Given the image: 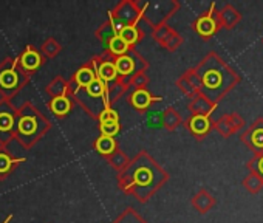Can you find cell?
<instances>
[{"instance_id": "6da1fadb", "label": "cell", "mask_w": 263, "mask_h": 223, "mask_svg": "<svg viewBox=\"0 0 263 223\" xmlns=\"http://www.w3.org/2000/svg\"><path fill=\"white\" fill-rule=\"evenodd\" d=\"M195 75L200 81L201 95L215 105L241 81L240 75L215 53H211L203 59L197 67Z\"/></svg>"}, {"instance_id": "7a4b0ae2", "label": "cell", "mask_w": 263, "mask_h": 223, "mask_svg": "<svg viewBox=\"0 0 263 223\" xmlns=\"http://www.w3.org/2000/svg\"><path fill=\"white\" fill-rule=\"evenodd\" d=\"M220 28H221V22H220V16H218L217 7H215V4H211L209 10L203 16H200L197 19V22H195V31L201 38L209 39L215 33H218Z\"/></svg>"}, {"instance_id": "3957f363", "label": "cell", "mask_w": 263, "mask_h": 223, "mask_svg": "<svg viewBox=\"0 0 263 223\" xmlns=\"http://www.w3.org/2000/svg\"><path fill=\"white\" fill-rule=\"evenodd\" d=\"M240 140L254 155H261L263 154V118L255 120L241 134Z\"/></svg>"}, {"instance_id": "277c9868", "label": "cell", "mask_w": 263, "mask_h": 223, "mask_svg": "<svg viewBox=\"0 0 263 223\" xmlns=\"http://www.w3.org/2000/svg\"><path fill=\"white\" fill-rule=\"evenodd\" d=\"M245 126V120L243 117H240L238 114H224L217 123H215V129L217 132L223 137V138H228L231 135H235L238 134Z\"/></svg>"}, {"instance_id": "5b68a950", "label": "cell", "mask_w": 263, "mask_h": 223, "mask_svg": "<svg viewBox=\"0 0 263 223\" xmlns=\"http://www.w3.org/2000/svg\"><path fill=\"white\" fill-rule=\"evenodd\" d=\"M212 126H214V123L211 121V115H194L187 123L189 131L197 138H204L211 132Z\"/></svg>"}, {"instance_id": "8992f818", "label": "cell", "mask_w": 263, "mask_h": 223, "mask_svg": "<svg viewBox=\"0 0 263 223\" xmlns=\"http://www.w3.org/2000/svg\"><path fill=\"white\" fill-rule=\"evenodd\" d=\"M220 16V22H221V28L231 30L235 25H238V22L241 21L240 13L232 7V5H224L221 11H218Z\"/></svg>"}, {"instance_id": "52a82bcc", "label": "cell", "mask_w": 263, "mask_h": 223, "mask_svg": "<svg viewBox=\"0 0 263 223\" xmlns=\"http://www.w3.org/2000/svg\"><path fill=\"white\" fill-rule=\"evenodd\" d=\"M95 75L98 79L104 81V82H108V81H113L116 78V68H115V64L113 62H104L101 67H98V64L95 62Z\"/></svg>"}, {"instance_id": "ba28073f", "label": "cell", "mask_w": 263, "mask_h": 223, "mask_svg": "<svg viewBox=\"0 0 263 223\" xmlns=\"http://www.w3.org/2000/svg\"><path fill=\"white\" fill-rule=\"evenodd\" d=\"M194 205H195V208H197L200 212H206V211H209V209L215 205V198H214L211 194H208L206 191H201V192H198V194L195 195Z\"/></svg>"}, {"instance_id": "9c48e42d", "label": "cell", "mask_w": 263, "mask_h": 223, "mask_svg": "<svg viewBox=\"0 0 263 223\" xmlns=\"http://www.w3.org/2000/svg\"><path fill=\"white\" fill-rule=\"evenodd\" d=\"M215 104H212L209 99H206L203 95L198 98V99H195V102H194V112L195 114L194 115H211L212 112L215 110Z\"/></svg>"}, {"instance_id": "30bf717a", "label": "cell", "mask_w": 263, "mask_h": 223, "mask_svg": "<svg viewBox=\"0 0 263 223\" xmlns=\"http://www.w3.org/2000/svg\"><path fill=\"white\" fill-rule=\"evenodd\" d=\"M243 188L251 192V194H258L263 189V181L252 172H249L245 178H243Z\"/></svg>"}, {"instance_id": "8fae6325", "label": "cell", "mask_w": 263, "mask_h": 223, "mask_svg": "<svg viewBox=\"0 0 263 223\" xmlns=\"http://www.w3.org/2000/svg\"><path fill=\"white\" fill-rule=\"evenodd\" d=\"M155 98H152L146 90H137L134 95H132V104H134L137 108H146Z\"/></svg>"}, {"instance_id": "7c38bea8", "label": "cell", "mask_w": 263, "mask_h": 223, "mask_svg": "<svg viewBox=\"0 0 263 223\" xmlns=\"http://www.w3.org/2000/svg\"><path fill=\"white\" fill-rule=\"evenodd\" d=\"M116 36L121 38L127 45H130V44H135V42H137V39H138V31H137L135 27H132V25H124V27L118 31Z\"/></svg>"}, {"instance_id": "4fadbf2b", "label": "cell", "mask_w": 263, "mask_h": 223, "mask_svg": "<svg viewBox=\"0 0 263 223\" xmlns=\"http://www.w3.org/2000/svg\"><path fill=\"white\" fill-rule=\"evenodd\" d=\"M246 168L249 169V172L255 174L261 181H263V154L261 155H254L248 163Z\"/></svg>"}, {"instance_id": "5bb4252c", "label": "cell", "mask_w": 263, "mask_h": 223, "mask_svg": "<svg viewBox=\"0 0 263 223\" xmlns=\"http://www.w3.org/2000/svg\"><path fill=\"white\" fill-rule=\"evenodd\" d=\"M21 61H22L24 68H27V70H34V68H37L39 64H41L39 54L34 53V51H31V50H27V51L24 53V56H22Z\"/></svg>"}, {"instance_id": "9a60e30c", "label": "cell", "mask_w": 263, "mask_h": 223, "mask_svg": "<svg viewBox=\"0 0 263 223\" xmlns=\"http://www.w3.org/2000/svg\"><path fill=\"white\" fill-rule=\"evenodd\" d=\"M95 79H96V75H95V73H93V70H90L88 67L81 68V70L76 73V81H78V84H79L81 87H87V85H90Z\"/></svg>"}, {"instance_id": "2e32d148", "label": "cell", "mask_w": 263, "mask_h": 223, "mask_svg": "<svg viewBox=\"0 0 263 223\" xmlns=\"http://www.w3.org/2000/svg\"><path fill=\"white\" fill-rule=\"evenodd\" d=\"M116 73L119 75H128L132 70H134V61H132L128 56H119L116 64H115Z\"/></svg>"}, {"instance_id": "e0dca14e", "label": "cell", "mask_w": 263, "mask_h": 223, "mask_svg": "<svg viewBox=\"0 0 263 223\" xmlns=\"http://www.w3.org/2000/svg\"><path fill=\"white\" fill-rule=\"evenodd\" d=\"M51 108L54 110V114H58V115H65L67 112L70 110V101H68V98H65V96L54 98L53 102H51Z\"/></svg>"}, {"instance_id": "ac0fdd59", "label": "cell", "mask_w": 263, "mask_h": 223, "mask_svg": "<svg viewBox=\"0 0 263 223\" xmlns=\"http://www.w3.org/2000/svg\"><path fill=\"white\" fill-rule=\"evenodd\" d=\"M113 149H115V141L110 137H104L102 135L96 141V151L101 152V154H110V152H113Z\"/></svg>"}, {"instance_id": "d6986e66", "label": "cell", "mask_w": 263, "mask_h": 223, "mask_svg": "<svg viewBox=\"0 0 263 223\" xmlns=\"http://www.w3.org/2000/svg\"><path fill=\"white\" fill-rule=\"evenodd\" d=\"M107 84L101 79H95L90 85H87V91L91 95V96H104V93H107Z\"/></svg>"}, {"instance_id": "ffe728a7", "label": "cell", "mask_w": 263, "mask_h": 223, "mask_svg": "<svg viewBox=\"0 0 263 223\" xmlns=\"http://www.w3.org/2000/svg\"><path fill=\"white\" fill-rule=\"evenodd\" d=\"M37 124H36V120L31 118V117H24L19 123V131L24 134V135H30L36 131Z\"/></svg>"}, {"instance_id": "44dd1931", "label": "cell", "mask_w": 263, "mask_h": 223, "mask_svg": "<svg viewBox=\"0 0 263 223\" xmlns=\"http://www.w3.org/2000/svg\"><path fill=\"white\" fill-rule=\"evenodd\" d=\"M108 48H110V50H111V53H115V54H122V53H125V50L128 48V45H127L121 38L113 36V38L110 39Z\"/></svg>"}, {"instance_id": "7402d4cb", "label": "cell", "mask_w": 263, "mask_h": 223, "mask_svg": "<svg viewBox=\"0 0 263 223\" xmlns=\"http://www.w3.org/2000/svg\"><path fill=\"white\" fill-rule=\"evenodd\" d=\"M119 132V123H113V121H110V123H102L101 124V134L104 135V137H115L116 134Z\"/></svg>"}, {"instance_id": "603a6c76", "label": "cell", "mask_w": 263, "mask_h": 223, "mask_svg": "<svg viewBox=\"0 0 263 223\" xmlns=\"http://www.w3.org/2000/svg\"><path fill=\"white\" fill-rule=\"evenodd\" d=\"M110 121H113V123H119V118H118V114L115 110H111V108H105L102 114H101V124L102 123H110Z\"/></svg>"}, {"instance_id": "cb8c5ba5", "label": "cell", "mask_w": 263, "mask_h": 223, "mask_svg": "<svg viewBox=\"0 0 263 223\" xmlns=\"http://www.w3.org/2000/svg\"><path fill=\"white\" fill-rule=\"evenodd\" d=\"M11 126H13L11 115H8V114L0 115V131H8V129H11Z\"/></svg>"}, {"instance_id": "d4e9b609", "label": "cell", "mask_w": 263, "mask_h": 223, "mask_svg": "<svg viewBox=\"0 0 263 223\" xmlns=\"http://www.w3.org/2000/svg\"><path fill=\"white\" fill-rule=\"evenodd\" d=\"M11 164H13V160H11L8 155H5V154H0V174L7 172V171L11 168Z\"/></svg>"}, {"instance_id": "484cf974", "label": "cell", "mask_w": 263, "mask_h": 223, "mask_svg": "<svg viewBox=\"0 0 263 223\" xmlns=\"http://www.w3.org/2000/svg\"><path fill=\"white\" fill-rule=\"evenodd\" d=\"M2 84L5 87H14L16 85V73L13 71H5L2 76Z\"/></svg>"}]
</instances>
